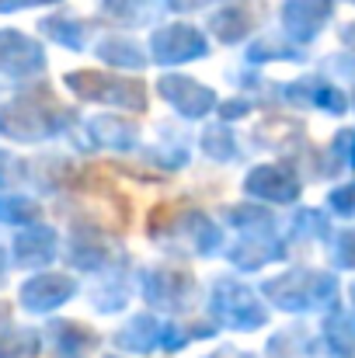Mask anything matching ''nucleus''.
Listing matches in <instances>:
<instances>
[{
	"label": "nucleus",
	"instance_id": "obj_1",
	"mask_svg": "<svg viewBox=\"0 0 355 358\" xmlns=\"http://www.w3.org/2000/svg\"><path fill=\"white\" fill-rule=\"evenodd\" d=\"M146 237L157 240L160 247L195 257H213L223 250V227L202 209L188 206H157L146 223Z\"/></svg>",
	"mask_w": 355,
	"mask_h": 358
},
{
	"label": "nucleus",
	"instance_id": "obj_2",
	"mask_svg": "<svg viewBox=\"0 0 355 358\" xmlns=\"http://www.w3.org/2000/svg\"><path fill=\"white\" fill-rule=\"evenodd\" d=\"M338 278L335 271L289 268L261 282V296L282 313H331L338 310Z\"/></svg>",
	"mask_w": 355,
	"mask_h": 358
},
{
	"label": "nucleus",
	"instance_id": "obj_3",
	"mask_svg": "<svg viewBox=\"0 0 355 358\" xmlns=\"http://www.w3.org/2000/svg\"><path fill=\"white\" fill-rule=\"evenodd\" d=\"M74 125V112L49 91H21L0 105V136L14 143H42L63 136Z\"/></svg>",
	"mask_w": 355,
	"mask_h": 358
},
{
	"label": "nucleus",
	"instance_id": "obj_4",
	"mask_svg": "<svg viewBox=\"0 0 355 358\" xmlns=\"http://www.w3.org/2000/svg\"><path fill=\"white\" fill-rule=\"evenodd\" d=\"M67 91L77 101L88 105H109V108H122V112H146L150 94L143 87L139 77H112V73H98V70H74L63 77Z\"/></svg>",
	"mask_w": 355,
	"mask_h": 358
},
{
	"label": "nucleus",
	"instance_id": "obj_5",
	"mask_svg": "<svg viewBox=\"0 0 355 358\" xmlns=\"http://www.w3.org/2000/svg\"><path fill=\"white\" fill-rule=\"evenodd\" d=\"M209 320L227 331H261L268 324V306L258 292L234 275H223L209 289Z\"/></svg>",
	"mask_w": 355,
	"mask_h": 358
},
{
	"label": "nucleus",
	"instance_id": "obj_6",
	"mask_svg": "<svg viewBox=\"0 0 355 358\" xmlns=\"http://www.w3.org/2000/svg\"><path fill=\"white\" fill-rule=\"evenodd\" d=\"M139 292L153 310H164L167 317H181L195 306L199 282L185 268H146L139 275Z\"/></svg>",
	"mask_w": 355,
	"mask_h": 358
},
{
	"label": "nucleus",
	"instance_id": "obj_7",
	"mask_svg": "<svg viewBox=\"0 0 355 358\" xmlns=\"http://www.w3.org/2000/svg\"><path fill=\"white\" fill-rule=\"evenodd\" d=\"M244 195L265 206H293L303 195V174L289 160H268L244 174Z\"/></svg>",
	"mask_w": 355,
	"mask_h": 358
},
{
	"label": "nucleus",
	"instance_id": "obj_8",
	"mask_svg": "<svg viewBox=\"0 0 355 358\" xmlns=\"http://www.w3.org/2000/svg\"><path fill=\"white\" fill-rule=\"evenodd\" d=\"M77 292H81V282L70 271H35L32 278L21 282L18 303H21V310L46 317V313H56L60 306H67Z\"/></svg>",
	"mask_w": 355,
	"mask_h": 358
},
{
	"label": "nucleus",
	"instance_id": "obj_9",
	"mask_svg": "<svg viewBox=\"0 0 355 358\" xmlns=\"http://www.w3.org/2000/svg\"><path fill=\"white\" fill-rule=\"evenodd\" d=\"M157 94L164 98V105H171L181 119H206L220 108V98L213 87H206L202 80L188 77V73H164L157 80Z\"/></svg>",
	"mask_w": 355,
	"mask_h": 358
},
{
	"label": "nucleus",
	"instance_id": "obj_10",
	"mask_svg": "<svg viewBox=\"0 0 355 358\" xmlns=\"http://www.w3.org/2000/svg\"><path fill=\"white\" fill-rule=\"evenodd\" d=\"M122 257H125V254H122L102 230H95V227H77V230L70 234V243H67V264H70L74 271L102 275V271H109L112 264H118Z\"/></svg>",
	"mask_w": 355,
	"mask_h": 358
},
{
	"label": "nucleus",
	"instance_id": "obj_11",
	"mask_svg": "<svg viewBox=\"0 0 355 358\" xmlns=\"http://www.w3.org/2000/svg\"><path fill=\"white\" fill-rule=\"evenodd\" d=\"M46 70V49L14 31V28H0V77L7 80H35Z\"/></svg>",
	"mask_w": 355,
	"mask_h": 358
},
{
	"label": "nucleus",
	"instance_id": "obj_12",
	"mask_svg": "<svg viewBox=\"0 0 355 358\" xmlns=\"http://www.w3.org/2000/svg\"><path fill=\"white\" fill-rule=\"evenodd\" d=\"M150 59L160 66H178V63H192L209 56V42L202 31H195L192 24H167L150 38Z\"/></svg>",
	"mask_w": 355,
	"mask_h": 358
},
{
	"label": "nucleus",
	"instance_id": "obj_13",
	"mask_svg": "<svg viewBox=\"0 0 355 358\" xmlns=\"http://www.w3.org/2000/svg\"><path fill=\"white\" fill-rule=\"evenodd\" d=\"M60 254V234L46 223L21 227L18 237L11 240V261L21 271H46Z\"/></svg>",
	"mask_w": 355,
	"mask_h": 358
},
{
	"label": "nucleus",
	"instance_id": "obj_14",
	"mask_svg": "<svg viewBox=\"0 0 355 358\" xmlns=\"http://www.w3.org/2000/svg\"><path fill=\"white\" fill-rule=\"evenodd\" d=\"M286 240L279 237V230H261V234H240L237 243L227 247V261L237 271H261L275 261L286 257Z\"/></svg>",
	"mask_w": 355,
	"mask_h": 358
},
{
	"label": "nucleus",
	"instance_id": "obj_15",
	"mask_svg": "<svg viewBox=\"0 0 355 358\" xmlns=\"http://www.w3.org/2000/svg\"><path fill=\"white\" fill-rule=\"evenodd\" d=\"M84 129V146L88 150H112V153H129L139 146V129L125 115H91L81 125Z\"/></svg>",
	"mask_w": 355,
	"mask_h": 358
},
{
	"label": "nucleus",
	"instance_id": "obj_16",
	"mask_svg": "<svg viewBox=\"0 0 355 358\" xmlns=\"http://www.w3.org/2000/svg\"><path fill=\"white\" fill-rule=\"evenodd\" d=\"M275 94H282L289 105H310V108H321L328 115H345L352 108L349 94L342 87H335L331 80H324V77H303L296 84H282Z\"/></svg>",
	"mask_w": 355,
	"mask_h": 358
},
{
	"label": "nucleus",
	"instance_id": "obj_17",
	"mask_svg": "<svg viewBox=\"0 0 355 358\" xmlns=\"http://www.w3.org/2000/svg\"><path fill=\"white\" fill-rule=\"evenodd\" d=\"M46 338H49V348L56 352V358H88L102 345V334L81 320H53Z\"/></svg>",
	"mask_w": 355,
	"mask_h": 358
},
{
	"label": "nucleus",
	"instance_id": "obj_18",
	"mask_svg": "<svg viewBox=\"0 0 355 358\" xmlns=\"http://www.w3.org/2000/svg\"><path fill=\"white\" fill-rule=\"evenodd\" d=\"M160 338H164V320H157L153 313H136L132 320H125L112 334L118 352L125 355H150L160 352Z\"/></svg>",
	"mask_w": 355,
	"mask_h": 358
},
{
	"label": "nucleus",
	"instance_id": "obj_19",
	"mask_svg": "<svg viewBox=\"0 0 355 358\" xmlns=\"http://www.w3.org/2000/svg\"><path fill=\"white\" fill-rule=\"evenodd\" d=\"M129 296H132V278H129V268L122 257L118 264L98 275V285L91 289V306L98 313H118L129 306Z\"/></svg>",
	"mask_w": 355,
	"mask_h": 358
},
{
	"label": "nucleus",
	"instance_id": "obj_20",
	"mask_svg": "<svg viewBox=\"0 0 355 358\" xmlns=\"http://www.w3.org/2000/svg\"><path fill=\"white\" fill-rule=\"evenodd\" d=\"M321 341L335 358H355V313H349V310L324 313Z\"/></svg>",
	"mask_w": 355,
	"mask_h": 358
},
{
	"label": "nucleus",
	"instance_id": "obj_21",
	"mask_svg": "<svg viewBox=\"0 0 355 358\" xmlns=\"http://www.w3.org/2000/svg\"><path fill=\"white\" fill-rule=\"evenodd\" d=\"M317 345H321L317 334H310L300 324H293V327L275 331L268 338V348L265 352H268V358H307V355H317Z\"/></svg>",
	"mask_w": 355,
	"mask_h": 358
},
{
	"label": "nucleus",
	"instance_id": "obj_22",
	"mask_svg": "<svg viewBox=\"0 0 355 358\" xmlns=\"http://www.w3.org/2000/svg\"><path fill=\"white\" fill-rule=\"evenodd\" d=\"M199 150L209 160H216V164H234V160H240V139H237V132L227 122L206 125L202 136H199Z\"/></svg>",
	"mask_w": 355,
	"mask_h": 358
},
{
	"label": "nucleus",
	"instance_id": "obj_23",
	"mask_svg": "<svg viewBox=\"0 0 355 358\" xmlns=\"http://www.w3.org/2000/svg\"><path fill=\"white\" fill-rule=\"evenodd\" d=\"M98 59L109 63V66H118V70H143L146 66V52L132 42V38H122V35H109L98 42Z\"/></svg>",
	"mask_w": 355,
	"mask_h": 358
},
{
	"label": "nucleus",
	"instance_id": "obj_24",
	"mask_svg": "<svg viewBox=\"0 0 355 358\" xmlns=\"http://www.w3.org/2000/svg\"><path fill=\"white\" fill-rule=\"evenodd\" d=\"M0 223L4 227H32V223H42V206L39 199L32 195H21V192H0Z\"/></svg>",
	"mask_w": 355,
	"mask_h": 358
},
{
	"label": "nucleus",
	"instance_id": "obj_25",
	"mask_svg": "<svg viewBox=\"0 0 355 358\" xmlns=\"http://www.w3.org/2000/svg\"><path fill=\"white\" fill-rule=\"evenodd\" d=\"M39 28H42L46 38H53L56 45H63V49H70V52H81V49L88 45V24L77 21V17L53 14V17H46Z\"/></svg>",
	"mask_w": 355,
	"mask_h": 358
},
{
	"label": "nucleus",
	"instance_id": "obj_26",
	"mask_svg": "<svg viewBox=\"0 0 355 358\" xmlns=\"http://www.w3.org/2000/svg\"><path fill=\"white\" fill-rule=\"evenodd\" d=\"M216 331H220L216 324H171V320H164L160 352H164V355H178L181 348H188V345H195V341L213 338Z\"/></svg>",
	"mask_w": 355,
	"mask_h": 358
},
{
	"label": "nucleus",
	"instance_id": "obj_27",
	"mask_svg": "<svg viewBox=\"0 0 355 358\" xmlns=\"http://www.w3.org/2000/svg\"><path fill=\"white\" fill-rule=\"evenodd\" d=\"M227 223L234 227L237 234H261V230H279L275 227V216L265 209V206H251V202H237L223 209Z\"/></svg>",
	"mask_w": 355,
	"mask_h": 358
},
{
	"label": "nucleus",
	"instance_id": "obj_28",
	"mask_svg": "<svg viewBox=\"0 0 355 358\" xmlns=\"http://www.w3.org/2000/svg\"><path fill=\"white\" fill-rule=\"evenodd\" d=\"M42 352V334L35 327L11 324L0 334V358H35Z\"/></svg>",
	"mask_w": 355,
	"mask_h": 358
},
{
	"label": "nucleus",
	"instance_id": "obj_29",
	"mask_svg": "<svg viewBox=\"0 0 355 358\" xmlns=\"http://www.w3.org/2000/svg\"><path fill=\"white\" fill-rule=\"evenodd\" d=\"M146 157H150L153 164L167 167V171H178V167H185V160H188V143L178 136V129H160L157 146L146 150Z\"/></svg>",
	"mask_w": 355,
	"mask_h": 358
},
{
	"label": "nucleus",
	"instance_id": "obj_30",
	"mask_svg": "<svg viewBox=\"0 0 355 358\" xmlns=\"http://www.w3.org/2000/svg\"><path fill=\"white\" fill-rule=\"evenodd\" d=\"M289 237L293 240H331V220L321 209H300L289 220Z\"/></svg>",
	"mask_w": 355,
	"mask_h": 358
},
{
	"label": "nucleus",
	"instance_id": "obj_31",
	"mask_svg": "<svg viewBox=\"0 0 355 358\" xmlns=\"http://www.w3.org/2000/svg\"><path fill=\"white\" fill-rule=\"evenodd\" d=\"M328 157L338 160V171H355V129H338L328 143ZM328 160V171L335 174V164Z\"/></svg>",
	"mask_w": 355,
	"mask_h": 358
},
{
	"label": "nucleus",
	"instance_id": "obj_32",
	"mask_svg": "<svg viewBox=\"0 0 355 358\" xmlns=\"http://www.w3.org/2000/svg\"><path fill=\"white\" fill-rule=\"evenodd\" d=\"M28 181V160L0 150V192H11V188H21Z\"/></svg>",
	"mask_w": 355,
	"mask_h": 358
},
{
	"label": "nucleus",
	"instance_id": "obj_33",
	"mask_svg": "<svg viewBox=\"0 0 355 358\" xmlns=\"http://www.w3.org/2000/svg\"><path fill=\"white\" fill-rule=\"evenodd\" d=\"M331 264L338 271H355V230L331 234Z\"/></svg>",
	"mask_w": 355,
	"mask_h": 358
},
{
	"label": "nucleus",
	"instance_id": "obj_34",
	"mask_svg": "<svg viewBox=\"0 0 355 358\" xmlns=\"http://www.w3.org/2000/svg\"><path fill=\"white\" fill-rule=\"evenodd\" d=\"M324 206H328V213H335V216H342V220H355V181L335 185V188L328 192Z\"/></svg>",
	"mask_w": 355,
	"mask_h": 358
},
{
	"label": "nucleus",
	"instance_id": "obj_35",
	"mask_svg": "<svg viewBox=\"0 0 355 358\" xmlns=\"http://www.w3.org/2000/svg\"><path fill=\"white\" fill-rule=\"evenodd\" d=\"M247 59H251V63H272V59H300V52H296V49H289V45H275V42H254V45L247 49Z\"/></svg>",
	"mask_w": 355,
	"mask_h": 358
},
{
	"label": "nucleus",
	"instance_id": "obj_36",
	"mask_svg": "<svg viewBox=\"0 0 355 358\" xmlns=\"http://www.w3.org/2000/svg\"><path fill=\"white\" fill-rule=\"evenodd\" d=\"M247 28H251V24H244V17L234 14V10H227V14H220V17L213 21V31H216L223 42H240V38L247 35Z\"/></svg>",
	"mask_w": 355,
	"mask_h": 358
},
{
	"label": "nucleus",
	"instance_id": "obj_37",
	"mask_svg": "<svg viewBox=\"0 0 355 358\" xmlns=\"http://www.w3.org/2000/svg\"><path fill=\"white\" fill-rule=\"evenodd\" d=\"M251 108H254V101L251 98H230V101H220V119L223 122H234V119H244V115H251Z\"/></svg>",
	"mask_w": 355,
	"mask_h": 358
},
{
	"label": "nucleus",
	"instance_id": "obj_38",
	"mask_svg": "<svg viewBox=\"0 0 355 358\" xmlns=\"http://www.w3.org/2000/svg\"><path fill=\"white\" fill-rule=\"evenodd\" d=\"M206 358H254L251 352H240V348H220V352H213V355Z\"/></svg>",
	"mask_w": 355,
	"mask_h": 358
},
{
	"label": "nucleus",
	"instance_id": "obj_39",
	"mask_svg": "<svg viewBox=\"0 0 355 358\" xmlns=\"http://www.w3.org/2000/svg\"><path fill=\"white\" fill-rule=\"evenodd\" d=\"M11 324H14V320H11V303H4V299H0V334H4Z\"/></svg>",
	"mask_w": 355,
	"mask_h": 358
},
{
	"label": "nucleus",
	"instance_id": "obj_40",
	"mask_svg": "<svg viewBox=\"0 0 355 358\" xmlns=\"http://www.w3.org/2000/svg\"><path fill=\"white\" fill-rule=\"evenodd\" d=\"M14 261H11V250H4L0 247V285H4V278H7V268H11Z\"/></svg>",
	"mask_w": 355,
	"mask_h": 358
},
{
	"label": "nucleus",
	"instance_id": "obj_41",
	"mask_svg": "<svg viewBox=\"0 0 355 358\" xmlns=\"http://www.w3.org/2000/svg\"><path fill=\"white\" fill-rule=\"evenodd\" d=\"M35 3H53V0H18V7H35Z\"/></svg>",
	"mask_w": 355,
	"mask_h": 358
},
{
	"label": "nucleus",
	"instance_id": "obj_42",
	"mask_svg": "<svg viewBox=\"0 0 355 358\" xmlns=\"http://www.w3.org/2000/svg\"><path fill=\"white\" fill-rule=\"evenodd\" d=\"M349 292H352V303H355V285H352V289H349Z\"/></svg>",
	"mask_w": 355,
	"mask_h": 358
},
{
	"label": "nucleus",
	"instance_id": "obj_43",
	"mask_svg": "<svg viewBox=\"0 0 355 358\" xmlns=\"http://www.w3.org/2000/svg\"><path fill=\"white\" fill-rule=\"evenodd\" d=\"M102 358H122V355H102Z\"/></svg>",
	"mask_w": 355,
	"mask_h": 358
}]
</instances>
